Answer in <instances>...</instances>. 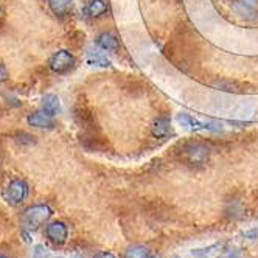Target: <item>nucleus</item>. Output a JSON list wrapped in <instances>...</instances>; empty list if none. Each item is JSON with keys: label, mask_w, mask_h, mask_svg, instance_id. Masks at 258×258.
Instances as JSON below:
<instances>
[{"label": "nucleus", "mask_w": 258, "mask_h": 258, "mask_svg": "<svg viewBox=\"0 0 258 258\" xmlns=\"http://www.w3.org/2000/svg\"><path fill=\"white\" fill-rule=\"evenodd\" d=\"M45 235L54 244H64L67 241L69 236V229L64 223L61 221H54V223H50L45 229Z\"/></svg>", "instance_id": "7"}, {"label": "nucleus", "mask_w": 258, "mask_h": 258, "mask_svg": "<svg viewBox=\"0 0 258 258\" xmlns=\"http://www.w3.org/2000/svg\"><path fill=\"white\" fill-rule=\"evenodd\" d=\"M0 17H2V10H0Z\"/></svg>", "instance_id": "22"}, {"label": "nucleus", "mask_w": 258, "mask_h": 258, "mask_svg": "<svg viewBox=\"0 0 258 258\" xmlns=\"http://www.w3.org/2000/svg\"><path fill=\"white\" fill-rule=\"evenodd\" d=\"M97 258H114V255H110V253H106V252H104V253H100Z\"/></svg>", "instance_id": "20"}, {"label": "nucleus", "mask_w": 258, "mask_h": 258, "mask_svg": "<svg viewBox=\"0 0 258 258\" xmlns=\"http://www.w3.org/2000/svg\"><path fill=\"white\" fill-rule=\"evenodd\" d=\"M75 120L86 133H97L98 131L94 114L90 112V109H87L83 104H78L75 107Z\"/></svg>", "instance_id": "6"}, {"label": "nucleus", "mask_w": 258, "mask_h": 258, "mask_svg": "<svg viewBox=\"0 0 258 258\" xmlns=\"http://www.w3.org/2000/svg\"><path fill=\"white\" fill-rule=\"evenodd\" d=\"M84 13L89 17H101L107 13V4L104 0H90L84 8Z\"/></svg>", "instance_id": "13"}, {"label": "nucleus", "mask_w": 258, "mask_h": 258, "mask_svg": "<svg viewBox=\"0 0 258 258\" xmlns=\"http://www.w3.org/2000/svg\"><path fill=\"white\" fill-rule=\"evenodd\" d=\"M150 256H151V250L146 246H140V244L127 247V250L123 255V258H150Z\"/></svg>", "instance_id": "15"}, {"label": "nucleus", "mask_w": 258, "mask_h": 258, "mask_svg": "<svg viewBox=\"0 0 258 258\" xmlns=\"http://www.w3.org/2000/svg\"><path fill=\"white\" fill-rule=\"evenodd\" d=\"M81 145L87 151H98V153H104L109 148V143L103 137L97 136L95 133H89L87 136H83Z\"/></svg>", "instance_id": "8"}, {"label": "nucleus", "mask_w": 258, "mask_h": 258, "mask_svg": "<svg viewBox=\"0 0 258 258\" xmlns=\"http://www.w3.org/2000/svg\"><path fill=\"white\" fill-rule=\"evenodd\" d=\"M28 196V185L24 179H14L8 183V187L4 191V198L8 204L19 206Z\"/></svg>", "instance_id": "3"}, {"label": "nucleus", "mask_w": 258, "mask_h": 258, "mask_svg": "<svg viewBox=\"0 0 258 258\" xmlns=\"http://www.w3.org/2000/svg\"><path fill=\"white\" fill-rule=\"evenodd\" d=\"M182 156L190 165H204L210 159V148L202 142H190L183 145Z\"/></svg>", "instance_id": "2"}, {"label": "nucleus", "mask_w": 258, "mask_h": 258, "mask_svg": "<svg viewBox=\"0 0 258 258\" xmlns=\"http://www.w3.org/2000/svg\"><path fill=\"white\" fill-rule=\"evenodd\" d=\"M170 131H171V123H170L168 117H157L153 121V126H151L153 137L163 139V137H167L170 134Z\"/></svg>", "instance_id": "11"}, {"label": "nucleus", "mask_w": 258, "mask_h": 258, "mask_svg": "<svg viewBox=\"0 0 258 258\" xmlns=\"http://www.w3.org/2000/svg\"><path fill=\"white\" fill-rule=\"evenodd\" d=\"M28 124L38 129H53L54 127V121L53 117L45 114L44 110H39V112H31L27 118Z\"/></svg>", "instance_id": "9"}, {"label": "nucleus", "mask_w": 258, "mask_h": 258, "mask_svg": "<svg viewBox=\"0 0 258 258\" xmlns=\"http://www.w3.org/2000/svg\"><path fill=\"white\" fill-rule=\"evenodd\" d=\"M258 7V0H236L235 8L239 14H253Z\"/></svg>", "instance_id": "17"}, {"label": "nucleus", "mask_w": 258, "mask_h": 258, "mask_svg": "<svg viewBox=\"0 0 258 258\" xmlns=\"http://www.w3.org/2000/svg\"><path fill=\"white\" fill-rule=\"evenodd\" d=\"M219 89H223V90H227V92H241V84L236 83V81H221L216 84Z\"/></svg>", "instance_id": "18"}, {"label": "nucleus", "mask_w": 258, "mask_h": 258, "mask_svg": "<svg viewBox=\"0 0 258 258\" xmlns=\"http://www.w3.org/2000/svg\"><path fill=\"white\" fill-rule=\"evenodd\" d=\"M48 7L58 17H64L70 14L73 4L72 0H48Z\"/></svg>", "instance_id": "14"}, {"label": "nucleus", "mask_w": 258, "mask_h": 258, "mask_svg": "<svg viewBox=\"0 0 258 258\" xmlns=\"http://www.w3.org/2000/svg\"><path fill=\"white\" fill-rule=\"evenodd\" d=\"M177 121L183 126L190 129V131H210V133H218L221 131V124L218 123H202L198 118L188 115V114H179Z\"/></svg>", "instance_id": "5"}, {"label": "nucleus", "mask_w": 258, "mask_h": 258, "mask_svg": "<svg viewBox=\"0 0 258 258\" xmlns=\"http://www.w3.org/2000/svg\"><path fill=\"white\" fill-rule=\"evenodd\" d=\"M87 64L90 66H97V67H110V61L104 56L100 51H89L87 58H86Z\"/></svg>", "instance_id": "16"}, {"label": "nucleus", "mask_w": 258, "mask_h": 258, "mask_svg": "<svg viewBox=\"0 0 258 258\" xmlns=\"http://www.w3.org/2000/svg\"><path fill=\"white\" fill-rule=\"evenodd\" d=\"M42 110L45 114L54 117L56 114H59L61 110V103H59V98L53 94H48L42 98Z\"/></svg>", "instance_id": "12"}, {"label": "nucleus", "mask_w": 258, "mask_h": 258, "mask_svg": "<svg viewBox=\"0 0 258 258\" xmlns=\"http://www.w3.org/2000/svg\"><path fill=\"white\" fill-rule=\"evenodd\" d=\"M0 258H7V256L5 255H0Z\"/></svg>", "instance_id": "21"}, {"label": "nucleus", "mask_w": 258, "mask_h": 258, "mask_svg": "<svg viewBox=\"0 0 258 258\" xmlns=\"http://www.w3.org/2000/svg\"><path fill=\"white\" fill-rule=\"evenodd\" d=\"M75 66V56L69 50H59L51 54L48 61V67L51 72L58 73V75H64V73L70 72Z\"/></svg>", "instance_id": "4"}, {"label": "nucleus", "mask_w": 258, "mask_h": 258, "mask_svg": "<svg viewBox=\"0 0 258 258\" xmlns=\"http://www.w3.org/2000/svg\"><path fill=\"white\" fill-rule=\"evenodd\" d=\"M95 44L101 48V50H106V51H110V53H117L120 50V41L115 34L112 33H101L97 36L95 39Z\"/></svg>", "instance_id": "10"}, {"label": "nucleus", "mask_w": 258, "mask_h": 258, "mask_svg": "<svg viewBox=\"0 0 258 258\" xmlns=\"http://www.w3.org/2000/svg\"><path fill=\"white\" fill-rule=\"evenodd\" d=\"M51 215H53V212L47 204H36V206L28 207L22 213L21 221L27 230H36L41 226H44Z\"/></svg>", "instance_id": "1"}, {"label": "nucleus", "mask_w": 258, "mask_h": 258, "mask_svg": "<svg viewBox=\"0 0 258 258\" xmlns=\"http://www.w3.org/2000/svg\"><path fill=\"white\" fill-rule=\"evenodd\" d=\"M7 80H8V70H7L5 64L0 62V83H4Z\"/></svg>", "instance_id": "19"}]
</instances>
